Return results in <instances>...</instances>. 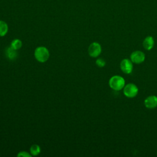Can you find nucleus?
<instances>
[{
    "label": "nucleus",
    "mask_w": 157,
    "mask_h": 157,
    "mask_svg": "<svg viewBox=\"0 0 157 157\" xmlns=\"http://www.w3.org/2000/svg\"><path fill=\"white\" fill-rule=\"evenodd\" d=\"M144 105L147 109H155L157 107V96L155 95L148 96L144 100Z\"/></svg>",
    "instance_id": "obj_7"
},
{
    "label": "nucleus",
    "mask_w": 157,
    "mask_h": 157,
    "mask_svg": "<svg viewBox=\"0 0 157 157\" xmlns=\"http://www.w3.org/2000/svg\"><path fill=\"white\" fill-rule=\"evenodd\" d=\"M30 153L33 156H37L40 153V148L37 144L33 145L30 148Z\"/></svg>",
    "instance_id": "obj_12"
},
{
    "label": "nucleus",
    "mask_w": 157,
    "mask_h": 157,
    "mask_svg": "<svg viewBox=\"0 0 157 157\" xmlns=\"http://www.w3.org/2000/svg\"><path fill=\"white\" fill-rule=\"evenodd\" d=\"M154 44H155L154 39L152 36H150L146 37L142 42V45L144 48L147 50H151L154 46Z\"/></svg>",
    "instance_id": "obj_8"
},
{
    "label": "nucleus",
    "mask_w": 157,
    "mask_h": 157,
    "mask_svg": "<svg viewBox=\"0 0 157 157\" xmlns=\"http://www.w3.org/2000/svg\"><path fill=\"white\" fill-rule=\"evenodd\" d=\"M138 88L137 86L132 83H128L127 85H124L123 88V93L125 96L129 98H132L138 93Z\"/></svg>",
    "instance_id": "obj_3"
},
{
    "label": "nucleus",
    "mask_w": 157,
    "mask_h": 157,
    "mask_svg": "<svg viewBox=\"0 0 157 157\" xmlns=\"http://www.w3.org/2000/svg\"><path fill=\"white\" fill-rule=\"evenodd\" d=\"M31 156V154H29L28 153H27L26 151H20L18 153L17 155V156H19V157H30Z\"/></svg>",
    "instance_id": "obj_14"
},
{
    "label": "nucleus",
    "mask_w": 157,
    "mask_h": 157,
    "mask_svg": "<svg viewBox=\"0 0 157 157\" xmlns=\"http://www.w3.org/2000/svg\"><path fill=\"white\" fill-rule=\"evenodd\" d=\"M101 46L98 42H93L91 43L88 49V54L90 56L93 58L98 57L101 53Z\"/></svg>",
    "instance_id": "obj_4"
},
{
    "label": "nucleus",
    "mask_w": 157,
    "mask_h": 157,
    "mask_svg": "<svg viewBox=\"0 0 157 157\" xmlns=\"http://www.w3.org/2000/svg\"><path fill=\"white\" fill-rule=\"evenodd\" d=\"M6 56L9 59H11V60L15 59L16 57L17 56V53L16 52V50L13 49L11 47H9L6 48Z\"/></svg>",
    "instance_id": "obj_9"
},
{
    "label": "nucleus",
    "mask_w": 157,
    "mask_h": 157,
    "mask_svg": "<svg viewBox=\"0 0 157 157\" xmlns=\"http://www.w3.org/2000/svg\"><path fill=\"white\" fill-rule=\"evenodd\" d=\"M120 69L123 72L124 74H131L132 71L133 69V65L132 62L131 61V59H128L127 58L123 59L120 62Z\"/></svg>",
    "instance_id": "obj_6"
},
{
    "label": "nucleus",
    "mask_w": 157,
    "mask_h": 157,
    "mask_svg": "<svg viewBox=\"0 0 157 157\" xmlns=\"http://www.w3.org/2000/svg\"><path fill=\"white\" fill-rule=\"evenodd\" d=\"M96 65L99 67H102L105 65V61L102 58H98L96 60Z\"/></svg>",
    "instance_id": "obj_13"
},
{
    "label": "nucleus",
    "mask_w": 157,
    "mask_h": 157,
    "mask_svg": "<svg viewBox=\"0 0 157 157\" xmlns=\"http://www.w3.org/2000/svg\"><path fill=\"white\" fill-rule=\"evenodd\" d=\"M8 25L4 21L0 20V36L2 37L6 35L8 32Z\"/></svg>",
    "instance_id": "obj_10"
},
{
    "label": "nucleus",
    "mask_w": 157,
    "mask_h": 157,
    "mask_svg": "<svg viewBox=\"0 0 157 157\" xmlns=\"http://www.w3.org/2000/svg\"><path fill=\"white\" fill-rule=\"evenodd\" d=\"M145 55L144 52L140 50H136L131 53L130 55L131 61L135 64H140L144 61Z\"/></svg>",
    "instance_id": "obj_5"
},
{
    "label": "nucleus",
    "mask_w": 157,
    "mask_h": 157,
    "mask_svg": "<svg viewBox=\"0 0 157 157\" xmlns=\"http://www.w3.org/2000/svg\"><path fill=\"white\" fill-rule=\"evenodd\" d=\"M109 85L110 87L115 91L122 90L125 85V80L120 75H113L109 79Z\"/></svg>",
    "instance_id": "obj_1"
},
{
    "label": "nucleus",
    "mask_w": 157,
    "mask_h": 157,
    "mask_svg": "<svg viewBox=\"0 0 157 157\" xmlns=\"http://www.w3.org/2000/svg\"><path fill=\"white\" fill-rule=\"evenodd\" d=\"M10 47H12L13 49L17 50L22 47V42L18 39H15L12 41Z\"/></svg>",
    "instance_id": "obj_11"
},
{
    "label": "nucleus",
    "mask_w": 157,
    "mask_h": 157,
    "mask_svg": "<svg viewBox=\"0 0 157 157\" xmlns=\"http://www.w3.org/2000/svg\"><path fill=\"white\" fill-rule=\"evenodd\" d=\"M50 53L48 49L45 47H38L34 51L35 58L40 63L47 61L49 58Z\"/></svg>",
    "instance_id": "obj_2"
}]
</instances>
